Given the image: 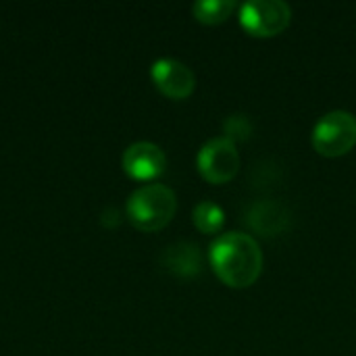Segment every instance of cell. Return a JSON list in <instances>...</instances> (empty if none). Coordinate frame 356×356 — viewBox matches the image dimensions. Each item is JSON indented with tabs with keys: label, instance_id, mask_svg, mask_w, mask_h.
Listing matches in <instances>:
<instances>
[{
	"label": "cell",
	"instance_id": "7a4b0ae2",
	"mask_svg": "<svg viewBox=\"0 0 356 356\" xmlns=\"http://www.w3.org/2000/svg\"><path fill=\"white\" fill-rule=\"evenodd\" d=\"M175 192L163 184H146L127 198V219L142 232L163 229L175 215Z\"/></svg>",
	"mask_w": 356,
	"mask_h": 356
},
{
	"label": "cell",
	"instance_id": "52a82bcc",
	"mask_svg": "<svg viewBox=\"0 0 356 356\" xmlns=\"http://www.w3.org/2000/svg\"><path fill=\"white\" fill-rule=\"evenodd\" d=\"M167 167L165 152L152 142H136L123 152V169L134 179H154Z\"/></svg>",
	"mask_w": 356,
	"mask_h": 356
},
{
	"label": "cell",
	"instance_id": "8992f818",
	"mask_svg": "<svg viewBox=\"0 0 356 356\" xmlns=\"http://www.w3.org/2000/svg\"><path fill=\"white\" fill-rule=\"evenodd\" d=\"M152 79L156 88L173 100L188 98L196 86L192 69L177 58H159L152 65Z\"/></svg>",
	"mask_w": 356,
	"mask_h": 356
},
{
	"label": "cell",
	"instance_id": "9c48e42d",
	"mask_svg": "<svg viewBox=\"0 0 356 356\" xmlns=\"http://www.w3.org/2000/svg\"><path fill=\"white\" fill-rule=\"evenodd\" d=\"M163 265L179 277H194L202 267L200 248L192 242H177L165 250Z\"/></svg>",
	"mask_w": 356,
	"mask_h": 356
},
{
	"label": "cell",
	"instance_id": "30bf717a",
	"mask_svg": "<svg viewBox=\"0 0 356 356\" xmlns=\"http://www.w3.org/2000/svg\"><path fill=\"white\" fill-rule=\"evenodd\" d=\"M234 8H236L234 0H198L192 6V13L198 21L213 25L225 21L234 13Z\"/></svg>",
	"mask_w": 356,
	"mask_h": 356
},
{
	"label": "cell",
	"instance_id": "8fae6325",
	"mask_svg": "<svg viewBox=\"0 0 356 356\" xmlns=\"http://www.w3.org/2000/svg\"><path fill=\"white\" fill-rule=\"evenodd\" d=\"M225 221V213L219 204L211 202V200H202L196 204L194 209V223L200 232L204 234H217L223 227Z\"/></svg>",
	"mask_w": 356,
	"mask_h": 356
},
{
	"label": "cell",
	"instance_id": "3957f363",
	"mask_svg": "<svg viewBox=\"0 0 356 356\" xmlns=\"http://www.w3.org/2000/svg\"><path fill=\"white\" fill-rule=\"evenodd\" d=\"M356 144V117L348 111H332L313 129V146L323 156L346 154Z\"/></svg>",
	"mask_w": 356,
	"mask_h": 356
},
{
	"label": "cell",
	"instance_id": "7c38bea8",
	"mask_svg": "<svg viewBox=\"0 0 356 356\" xmlns=\"http://www.w3.org/2000/svg\"><path fill=\"white\" fill-rule=\"evenodd\" d=\"M223 129H225V138L232 140L236 144V140H246L252 131V123L246 115L242 113H236L232 117H227V121L223 123Z\"/></svg>",
	"mask_w": 356,
	"mask_h": 356
},
{
	"label": "cell",
	"instance_id": "277c9868",
	"mask_svg": "<svg viewBox=\"0 0 356 356\" xmlns=\"http://www.w3.org/2000/svg\"><path fill=\"white\" fill-rule=\"evenodd\" d=\"M240 21L252 35H275L292 21V8L284 0H250L240 8Z\"/></svg>",
	"mask_w": 356,
	"mask_h": 356
},
{
	"label": "cell",
	"instance_id": "5b68a950",
	"mask_svg": "<svg viewBox=\"0 0 356 356\" xmlns=\"http://www.w3.org/2000/svg\"><path fill=\"white\" fill-rule=\"evenodd\" d=\"M198 169L211 184H227L240 169V152L232 140L213 138L198 152Z\"/></svg>",
	"mask_w": 356,
	"mask_h": 356
},
{
	"label": "cell",
	"instance_id": "6da1fadb",
	"mask_svg": "<svg viewBox=\"0 0 356 356\" xmlns=\"http://www.w3.org/2000/svg\"><path fill=\"white\" fill-rule=\"evenodd\" d=\"M209 261L215 273L232 288H248L263 269V252L248 234L229 232L211 244Z\"/></svg>",
	"mask_w": 356,
	"mask_h": 356
},
{
	"label": "cell",
	"instance_id": "ba28073f",
	"mask_svg": "<svg viewBox=\"0 0 356 356\" xmlns=\"http://www.w3.org/2000/svg\"><path fill=\"white\" fill-rule=\"evenodd\" d=\"M248 225L259 232L261 236H277L282 234L290 223V213L284 204L275 200H261L252 204V209L246 215Z\"/></svg>",
	"mask_w": 356,
	"mask_h": 356
}]
</instances>
